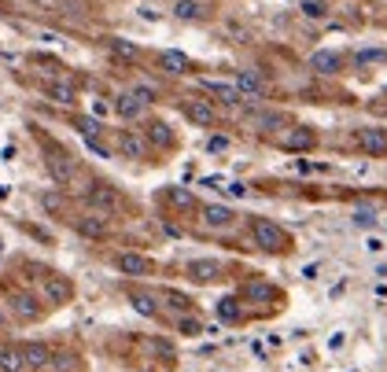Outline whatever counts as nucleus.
Returning <instances> with one entry per match:
<instances>
[{
    "mask_svg": "<svg viewBox=\"0 0 387 372\" xmlns=\"http://www.w3.org/2000/svg\"><path fill=\"white\" fill-rule=\"evenodd\" d=\"M251 236H255V247L258 251H269V254L291 251V236L284 233L277 222H269V217H262V214L251 217Z\"/></svg>",
    "mask_w": 387,
    "mask_h": 372,
    "instance_id": "1",
    "label": "nucleus"
},
{
    "mask_svg": "<svg viewBox=\"0 0 387 372\" xmlns=\"http://www.w3.org/2000/svg\"><path fill=\"white\" fill-rule=\"evenodd\" d=\"M41 295H45V302H48V310H56V306H67L74 299V284H70V277H63V273H48L41 280Z\"/></svg>",
    "mask_w": 387,
    "mask_h": 372,
    "instance_id": "2",
    "label": "nucleus"
},
{
    "mask_svg": "<svg viewBox=\"0 0 387 372\" xmlns=\"http://www.w3.org/2000/svg\"><path fill=\"white\" fill-rule=\"evenodd\" d=\"M85 203L96 214H103V217H111V214L122 210V196H119V188H111V185H93L85 192Z\"/></svg>",
    "mask_w": 387,
    "mask_h": 372,
    "instance_id": "3",
    "label": "nucleus"
},
{
    "mask_svg": "<svg viewBox=\"0 0 387 372\" xmlns=\"http://www.w3.org/2000/svg\"><path fill=\"white\" fill-rule=\"evenodd\" d=\"M358 148L365 151V155H372V159H384L387 155V130H380V125L358 130Z\"/></svg>",
    "mask_w": 387,
    "mask_h": 372,
    "instance_id": "4",
    "label": "nucleus"
},
{
    "mask_svg": "<svg viewBox=\"0 0 387 372\" xmlns=\"http://www.w3.org/2000/svg\"><path fill=\"white\" fill-rule=\"evenodd\" d=\"M11 313H15L19 320H37L45 313L41 299H37L33 291H11Z\"/></svg>",
    "mask_w": 387,
    "mask_h": 372,
    "instance_id": "5",
    "label": "nucleus"
},
{
    "mask_svg": "<svg viewBox=\"0 0 387 372\" xmlns=\"http://www.w3.org/2000/svg\"><path fill=\"white\" fill-rule=\"evenodd\" d=\"M181 111H185V118L196 122V125H214V122H218L214 104H211V100H199V96L185 100V104H181Z\"/></svg>",
    "mask_w": 387,
    "mask_h": 372,
    "instance_id": "6",
    "label": "nucleus"
},
{
    "mask_svg": "<svg viewBox=\"0 0 387 372\" xmlns=\"http://www.w3.org/2000/svg\"><path fill=\"white\" fill-rule=\"evenodd\" d=\"M243 302H280V291L269 284V280H251V284L240 288Z\"/></svg>",
    "mask_w": 387,
    "mask_h": 372,
    "instance_id": "7",
    "label": "nucleus"
},
{
    "mask_svg": "<svg viewBox=\"0 0 387 372\" xmlns=\"http://www.w3.org/2000/svg\"><path fill=\"white\" fill-rule=\"evenodd\" d=\"M45 166H48V173H52L56 185H70L74 181V162H70V155H63V151H52V155L45 159Z\"/></svg>",
    "mask_w": 387,
    "mask_h": 372,
    "instance_id": "8",
    "label": "nucleus"
},
{
    "mask_svg": "<svg viewBox=\"0 0 387 372\" xmlns=\"http://www.w3.org/2000/svg\"><path fill=\"white\" fill-rule=\"evenodd\" d=\"M114 265H119V273H126V277H148L151 273V262L144 254H133V251H122L119 258H114Z\"/></svg>",
    "mask_w": 387,
    "mask_h": 372,
    "instance_id": "9",
    "label": "nucleus"
},
{
    "mask_svg": "<svg viewBox=\"0 0 387 372\" xmlns=\"http://www.w3.org/2000/svg\"><path fill=\"white\" fill-rule=\"evenodd\" d=\"M22 362L26 369H48L52 365V346L48 343H22Z\"/></svg>",
    "mask_w": 387,
    "mask_h": 372,
    "instance_id": "10",
    "label": "nucleus"
},
{
    "mask_svg": "<svg viewBox=\"0 0 387 372\" xmlns=\"http://www.w3.org/2000/svg\"><path fill=\"white\" fill-rule=\"evenodd\" d=\"M74 228L82 236H89V240H103V236H107V217H103V214H82L74 222Z\"/></svg>",
    "mask_w": 387,
    "mask_h": 372,
    "instance_id": "11",
    "label": "nucleus"
},
{
    "mask_svg": "<svg viewBox=\"0 0 387 372\" xmlns=\"http://www.w3.org/2000/svg\"><path fill=\"white\" fill-rule=\"evenodd\" d=\"M236 93H240L243 100H258V96H266V82L258 78L255 70H240V74H236Z\"/></svg>",
    "mask_w": 387,
    "mask_h": 372,
    "instance_id": "12",
    "label": "nucleus"
},
{
    "mask_svg": "<svg viewBox=\"0 0 387 372\" xmlns=\"http://www.w3.org/2000/svg\"><path fill=\"white\" fill-rule=\"evenodd\" d=\"M185 273H188L192 280H196V284H211V280L222 277V265L211 262V258H196V262H188Z\"/></svg>",
    "mask_w": 387,
    "mask_h": 372,
    "instance_id": "13",
    "label": "nucleus"
},
{
    "mask_svg": "<svg viewBox=\"0 0 387 372\" xmlns=\"http://www.w3.org/2000/svg\"><path fill=\"white\" fill-rule=\"evenodd\" d=\"M129 302H133V310L144 313V317L159 313V295H151V291H144V288H129Z\"/></svg>",
    "mask_w": 387,
    "mask_h": 372,
    "instance_id": "14",
    "label": "nucleus"
},
{
    "mask_svg": "<svg viewBox=\"0 0 387 372\" xmlns=\"http://www.w3.org/2000/svg\"><path fill=\"white\" fill-rule=\"evenodd\" d=\"M206 11H211L206 0H177V4H174V15H177L181 22H196V19L206 15Z\"/></svg>",
    "mask_w": 387,
    "mask_h": 372,
    "instance_id": "15",
    "label": "nucleus"
},
{
    "mask_svg": "<svg viewBox=\"0 0 387 372\" xmlns=\"http://www.w3.org/2000/svg\"><path fill=\"white\" fill-rule=\"evenodd\" d=\"M0 372H26V362H22V346H15V343L0 346Z\"/></svg>",
    "mask_w": 387,
    "mask_h": 372,
    "instance_id": "16",
    "label": "nucleus"
},
{
    "mask_svg": "<svg viewBox=\"0 0 387 372\" xmlns=\"http://www.w3.org/2000/svg\"><path fill=\"white\" fill-rule=\"evenodd\" d=\"M199 214H203V225H211V228L232 225V210H229V207H214V203H211V207H203Z\"/></svg>",
    "mask_w": 387,
    "mask_h": 372,
    "instance_id": "17",
    "label": "nucleus"
},
{
    "mask_svg": "<svg viewBox=\"0 0 387 372\" xmlns=\"http://www.w3.org/2000/svg\"><path fill=\"white\" fill-rule=\"evenodd\" d=\"M314 140H317V137L310 133V130H291L288 137L280 140V144L288 148V151H310V148H314Z\"/></svg>",
    "mask_w": 387,
    "mask_h": 372,
    "instance_id": "18",
    "label": "nucleus"
},
{
    "mask_svg": "<svg viewBox=\"0 0 387 372\" xmlns=\"http://www.w3.org/2000/svg\"><path fill=\"white\" fill-rule=\"evenodd\" d=\"M114 111H119L122 118H137V114L144 111V104H140L133 93H119V96H114Z\"/></svg>",
    "mask_w": 387,
    "mask_h": 372,
    "instance_id": "19",
    "label": "nucleus"
},
{
    "mask_svg": "<svg viewBox=\"0 0 387 372\" xmlns=\"http://www.w3.org/2000/svg\"><path fill=\"white\" fill-rule=\"evenodd\" d=\"M206 88H211V93H214L218 100H222V104H232V107L243 104V96L236 93V85H225V82H206Z\"/></svg>",
    "mask_w": 387,
    "mask_h": 372,
    "instance_id": "20",
    "label": "nucleus"
},
{
    "mask_svg": "<svg viewBox=\"0 0 387 372\" xmlns=\"http://www.w3.org/2000/svg\"><path fill=\"white\" fill-rule=\"evenodd\" d=\"M310 67H314L317 74H335L340 70V56L335 52H314L310 56Z\"/></svg>",
    "mask_w": 387,
    "mask_h": 372,
    "instance_id": "21",
    "label": "nucleus"
},
{
    "mask_svg": "<svg viewBox=\"0 0 387 372\" xmlns=\"http://www.w3.org/2000/svg\"><path fill=\"white\" fill-rule=\"evenodd\" d=\"M162 67L170 70V74H185L188 70V56L177 52V48H170V52H162Z\"/></svg>",
    "mask_w": 387,
    "mask_h": 372,
    "instance_id": "22",
    "label": "nucleus"
},
{
    "mask_svg": "<svg viewBox=\"0 0 387 372\" xmlns=\"http://www.w3.org/2000/svg\"><path fill=\"white\" fill-rule=\"evenodd\" d=\"M119 148H122L126 159H144V144H140V137H133V133H122Z\"/></svg>",
    "mask_w": 387,
    "mask_h": 372,
    "instance_id": "23",
    "label": "nucleus"
},
{
    "mask_svg": "<svg viewBox=\"0 0 387 372\" xmlns=\"http://www.w3.org/2000/svg\"><path fill=\"white\" fill-rule=\"evenodd\" d=\"M48 96L56 100V104H74L77 100V93H74V85H63V82H56V85H48Z\"/></svg>",
    "mask_w": 387,
    "mask_h": 372,
    "instance_id": "24",
    "label": "nucleus"
},
{
    "mask_svg": "<svg viewBox=\"0 0 387 372\" xmlns=\"http://www.w3.org/2000/svg\"><path fill=\"white\" fill-rule=\"evenodd\" d=\"M166 199H170V207H177V210H188V207H196V199H192V192H185V188H170V192H166Z\"/></svg>",
    "mask_w": 387,
    "mask_h": 372,
    "instance_id": "25",
    "label": "nucleus"
},
{
    "mask_svg": "<svg viewBox=\"0 0 387 372\" xmlns=\"http://www.w3.org/2000/svg\"><path fill=\"white\" fill-rule=\"evenodd\" d=\"M107 48H111V52L119 56V59H137V45L122 41V37H111V41H107Z\"/></svg>",
    "mask_w": 387,
    "mask_h": 372,
    "instance_id": "26",
    "label": "nucleus"
},
{
    "mask_svg": "<svg viewBox=\"0 0 387 372\" xmlns=\"http://www.w3.org/2000/svg\"><path fill=\"white\" fill-rule=\"evenodd\" d=\"M236 299H232V295H229V299H222V302H218V317H222V320H229V325H236V320H240V310H236Z\"/></svg>",
    "mask_w": 387,
    "mask_h": 372,
    "instance_id": "27",
    "label": "nucleus"
},
{
    "mask_svg": "<svg viewBox=\"0 0 387 372\" xmlns=\"http://www.w3.org/2000/svg\"><path fill=\"white\" fill-rule=\"evenodd\" d=\"M148 137L155 140V144H170V140H174V137H170V130H166L162 122H151V125H148Z\"/></svg>",
    "mask_w": 387,
    "mask_h": 372,
    "instance_id": "28",
    "label": "nucleus"
},
{
    "mask_svg": "<svg viewBox=\"0 0 387 372\" xmlns=\"http://www.w3.org/2000/svg\"><path fill=\"white\" fill-rule=\"evenodd\" d=\"M129 93H133V96H137V100H140V104H144V107H148V104H155V96H159V93H155L151 85H133V88H129Z\"/></svg>",
    "mask_w": 387,
    "mask_h": 372,
    "instance_id": "29",
    "label": "nucleus"
},
{
    "mask_svg": "<svg viewBox=\"0 0 387 372\" xmlns=\"http://www.w3.org/2000/svg\"><path fill=\"white\" fill-rule=\"evenodd\" d=\"M162 299L174 302V310H192V299H188V295H181V291H166Z\"/></svg>",
    "mask_w": 387,
    "mask_h": 372,
    "instance_id": "30",
    "label": "nucleus"
},
{
    "mask_svg": "<svg viewBox=\"0 0 387 372\" xmlns=\"http://www.w3.org/2000/svg\"><path fill=\"white\" fill-rule=\"evenodd\" d=\"M177 332H185V336H199L203 325H199L196 317H181V320H177Z\"/></svg>",
    "mask_w": 387,
    "mask_h": 372,
    "instance_id": "31",
    "label": "nucleus"
},
{
    "mask_svg": "<svg viewBox=\"0 0 387 372\" xmlns=\"http://www.w3.org/2000/svg\"><path fill=\"white\" fill-rule=\"evenodd\" d=\"M77 130H82V137H85V140H93V137L100 133V125H96L93 118H77Z\"/></svg>",
    "mask_w": 387,
    "mask_h": 372,
    "instance_id": "32",
    "label": "nucleus"
},
{
    "mask_svg": "<svg viewBox=\"0 0 387 372\" xmlns=\"http://www.w3.org/2000/svg\"><path fill=\"white\" fill-rule=\"evenodd\" d=\"M303 11H306L310 19H321V15H325V4H317V0H306V4H303Z\"/></svg>",
    "mask_w": 387,
    "mask_h": 372,
    "instance_id": "33",
    "label": "nucleus"
},
{
    "mask_svg": "<svg viewBox=\"0 0 387 372\" xmlns=\"http://www.w3.org/2000/svg\"><path fill=\"white\" fill-rule=\"evenodd\" d=\"M372 222H377V210H358V214H354V225H365V228H369Z\"/></svg>",
    "mask_w": 387,
    "mask_h": 372,
    "instance_id": "34",
    "label": "nucleus"
},
{
    "mask_svg": "<svg viewBox=\"0 0 387 372\" xmlns=\"http://www.w3.org/2000/svg\"><path fill=\"white\" fill-rule=\"evenodd\" d=\"M225 148H229L225 137H211V140H206V151H225Z\"/></svg>",
    "mask_w": 387,
    "mask_h": 372,
    "instance_id": "35",
    "label": "nucleus"
},
{
    "mask_svg": "<svg viewBox=\"0 0 387 372\" xmlns=\"http://www.w3.org/2000/svg\"><path fill=\"white\" fill-rule=\"evenodd\" d=\"M225 192H229V196H248V188H243V185H236V181H232Z\"/></svg>",
    "mask_w": 387,
    "mask_h": 372,
    "instance_id": "36",
    "label": "nucleus"
},
{
    "mask_svg": "<svg viewBox=\"0 0 387 372\" xmlns=\"http://www.w3.org/2000/svg\"><path fill=\"white\" fill-rule=\"evenodd\" d=\"M8 325V317H4V310H0V328H4Z\"/></svg>",
    "mask_w": 387,
    "mask_h": 372,
    "instance_id": "37",
    "label": "nucleus"
}]
</instances>
